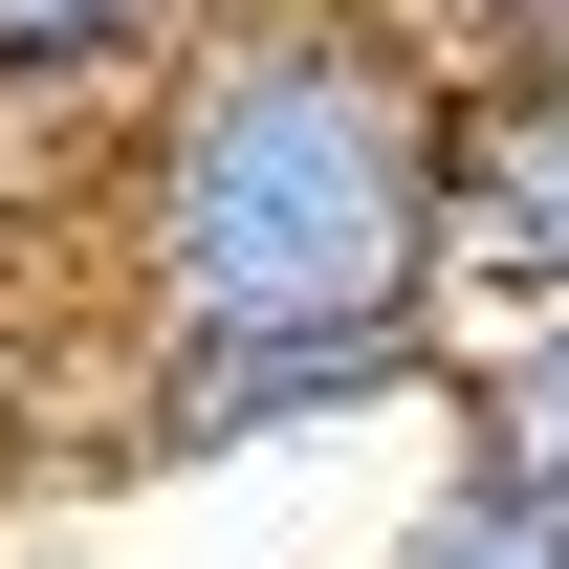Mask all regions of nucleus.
Segmentation results:
<instances>
[{
    "instance_id": "1",
    "label": "nucleus",
    "mask_w": 569,
    "mask_h": 569,
    "mask_svg": "<svg viewBox=\"0 0 569 569\" xmlns=\"http://www.w3.org/2000/svg\"><path fill=\"white\" fill-rule=\"evenodd\" d=\"M438 44L395 0H241L88 132L110 329H438Z\"/></svg>"
},
{
    "instance_id": "2",
    "label": "nucleus",
    "mask_w": 569,
    "mask_h": 569,
    "mask_svg": "<svg viewBox=\"0 0 569 569\" xmlns=\"http://www.w3.org/2000/svg\"><path fill=\"white\" fill-rule=\"evenodd\" d=\"M438 417V329H132L110 351V438L132 460H263V438Z\"/></svg>"
},
{
    "instance_id": "3",
    "label": "nucleus",
    "mask_w": 569,
    "mask_h": 569,
    "mask_svg": "<svg viewBox=\"0 0 569 569\" xmlns=\"http://www.w3.org/2000/svg\"><path fill=\"white\" fill-rule=\"evenodd\" d=\"M569 284V88L460 67L438 88V329L460 307H548Z\"/></svg>"
},
{
    "instance_id": "4",
    "label": "nucleus",
    "mask_w": 569,
    "mask_h": 569,
    "mask_svg": "<svg viewBox=\"0 0 569 569\" xmlns=\"http://www.w3.org/2000/svg\"><path fill=\"white\" fill-rule=\"evenodd\" d=\"M438 482H503V503H548L569 526V284L548 307H460L438 329Z\"/></svg>"
},
{
    "instance_id": "5",
    "label": "nucleus",
    "mask_w": 569,
    "mask_h": 569,
    "mask_svg": "<svg viewBox=\"0 0 569 569\" xmlns=\"http://www.w3.org/2000/svg\"><path fill=\"white\" fill-rule=\"evenodd\" d=\"M198 22H241V0H0V110H67V132H110Z\"/></svg>"
},
{
    "instance_id": "6",
    "label": "nucleus",
    "mask_w": 569,
    "mask_h": 569,
    "mask_svg": "<svg viewBox=\"0 0 569 569\" xmlns=\"http://www.w3.org/2000/svg\"><path fill=\"white\" fill-rule=\"evenodd\" d=\"M548 88H569V44H548Z\"/></svg>"
}]
</instances>
